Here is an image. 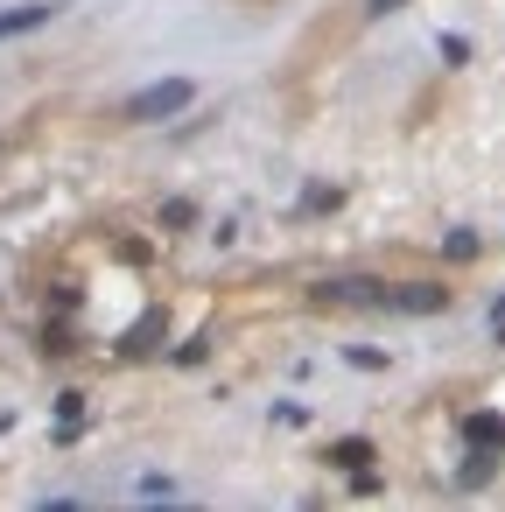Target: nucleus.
Masks as SVG:
<instances>
[{"label": "nucleus", "mask_w": 505, "mask_h": 512, "mask_svg": "<svg viewBox=\"0 0 505 512\" xmlns=\"http://www.w3.org/2000/svg\"><path fill=\"white\" fill-rule=\"evenodd\" d=\"M50 22V8H8L0 15V36H22V29H43Z\"/></svg>", "instance_id": "f03ea898"}, {"label": "nucleus", "mask_w": 505, "mask_h": 512, "mask_svg": "<svg viewBox=\"0 0 505 512\" xmlns=\"http://www.w3.org/2000/svg\"><path fill=\"white\" fill-rule=\"evenodd\" d=\"M386 8H400V0H372V15H386Z\"/></svg>", "instance_id": "7ed1b4c3"}, {"label": "nucleus", "mask_w": 505, "mask_h": 512, "mask_svg": "<svg viewBox=\"0 0 505 512\" xmlns=\"http://www.w3.org/2000/svg\"><path fill=\"white\" fill-rule=\"evenodd\" d=\"M176 106H190V85H155V92L127 99V113H134V120H162V113H176Z\"/></svg>", "instance_id": "f257e3e1"}]
</instances>
